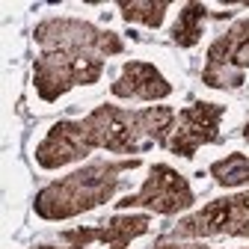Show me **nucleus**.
Masks as SVG:
<instances>
[{
  "label": "nucleus",
  "instance_id": "20e7f679",
  "mask_svg": "<svg viewBox=\"0 0 249 249\" xmlns=\"http://www.w3.org/2000/svg\"><path fill=\"white\" fill-rule=\"evenodd\" d=\"M175 240H208V237H243L249 240V190L220 196L205 208L181 216L172 229Z\"/></svg>",
  "mask_w": 249,
  "mask_h": 249
},
{
  "label": "nucleus",
  "instance_id": "423d86ee",
  "mask_svg": "<svg viewBox=\"0 0 249 249\" xmlns=\"http://www.w3.org/2000/svg\"><path fill=\"white\" fill-rule=\"evenodd\" d=\"M246 69H249V18H240L208 48L202 83L211 89H237L246 80Z\"/></svg>",
  "mask_w": 249,
  "mask_h": 249
},
{
  "label": "nucleus",
  "instance_id": "f03ea898",
  "mask_svg": "<svg viewBox=\"0 0 249 249\" xmlns=\"http://www.w3.org/2000/svg\"><path fill=\"white\" fill-rule=\"evenodd\" d=\"M178 113L172 107H145V110H124L116 104H101L86 119H80L83 134L95 148L110 154H142L151 145H166Z\"/></svg>",
  "mask_w": 249,
  "mask_h": 249
},
{
  "label": "nucleus",
  "instance_id": "9b49d317",
  "mask_svg": "<svg viewBox=\"0 0 249 249\" xmlns=\"http://www.w3.org/2000/svg\"><path fill=\"white\" fill-rule=\"evenodd\" d=\"M110 92L122 101H160L172 95V83L145 59H131L122 66Z\"/></svg>",
  "mask_w": 249,
  "mask_h": 249
},
{
  "label": "nucleus",
  "instance_id": "f257e3e1",
  "mask_svg": "<svg viewBox=\"0 0 249 249\" xmlns=\"http://www.w3.org/2000/svg\"><path fill=\"white\" fill-rule=\"evenodd\" d=\"M140 166H142L140 158L86 163V166L74 169L71 175L42 187L33 199V211H36V216H42L48 223L80 216V213L98 208V205H107L116 196V190L124 184L122 175L131 172V169H140Z\"/></svg>",
  "mask_w": 249,
  "mask_h": 249
},
{
  "label": "nucleus",
  "instance_id": "9d476101",
  "mask_svg": "<svg viewBox=\"0 0 249 249\" xmlns=\"http://www.w3.org/2000/svg\"><path fill=\"white\" fill-rule=\"evenodd\" d=\"M89 154H92V145L83 134L80 119H62L51 124L48 137L36 145V163L42 169H59L66 163L89 158Z\"/></svg>",
  "mask_w": 249,
  "mask_h": 249
},
{
  "label": "nucleus",
  "instance_id": "f8f14e48",
  "mask_svg": "<svg viewBox=\"0 0 249 249\" xmlns=\"http://www.w3.org/2000/svg\"><path fill=\"white\" fill-rule=\"evenodd\" d=\"M211 12H208L205 3H184L178 21L169 30L172 45H178V48H196L199 39H202V27H205V18Z\"/></svg>",
  "mask_w": 249,
  "mask_h": 249
},
{
  "label": "nucleus",
  "instance_id": "2eb2a0df",
  "mask_svg": "<svg viewBox=\"0 0 249 249\" xmlns=\"http://www.w3.org/2000/svg\"><path fill=\"white\" fill-rule=\"evenodd\" d=\"M151 249H211L205 243H190V240H175V237H160Z\"/></svg>",
  "mask_w": 249,
  "mask_h": 249
},
{
  "label": "nucleus",
  "instance_id": "7ed1b4c3",
  "mask_svg": "<svg viewBox=\"0 0 249 249\" xmlns=\"http://www.w3.org/2000/svg\"><path fill=\"white\" fill-rule=\"evenodd\" d=\"M104 74V56L80 51H42L33 62V89L42 101H56L74 86H92Z\"/></svg>",
  "mask_w": 249,
  "mask_h": 249
},
{
  "label": "nucleus",
  "instance_id": "6e6552de",
  "mask_svg": "<svg viewBox=\"0 0 249 249\" xmlns=\"http://www.w3.org/2000/svg\"><path fill=\"white\" fill-rule=\"evenodd\" d=\"M226 116L223 104H211V101H193L190 107H184L178 113V122L166 140L163 148H169L172 154L184 160H193V154L208 145V142H223L220 134V122Z\"/></svg>",
  "mask_w": 249,
  "mask_h": 249
},
{
  "label": "nucleus",
  "instance_id": "0eeeda50",
  "mask_svg": "<svg viewBox=\"0 0 249 249\" xmlns=\"http://www.w3.org/2000/svg\"><path fill=\"white\" fill-rule=\"evenodd\" d=\"M196 202V193L190 181H187L178 169H172L169 163H154L148 169V178L142 181V187L137 193L119 199V211H134V208H148L160 216H172L181 213Z\"/></svg>",
  "mask_w": 249,
  "mask_h": 249
},
{
  "label": "nucleus",
  "instance_id": "4468645a",
  "mask_svg": "<svg viewBox=\"0 0 249 249\" xmlns=\"http://www.w3.org/2000/svg\"><path fill=\"white\" fill-rule=\"evenodd\" d=\"M211 178L220 187H249V158L246 154H229L208 166Z\"/></svg>",
  "mask_w": 249,
  "mask_h": 249
},
{
  "label": "nucleus",
  "instance_id": "f3484780",
  "mask_svg": "<svg viewBox=\"0 0 249 249\" xmlns=\"http://www.w3.org/2000/svg\"><path fill=\"white\" fill-rule=\"evenodd\" d=\"M243 140H246V142H249V122H246V124H243Z\"/></svg>",
  "mask_w": 249,
  "mask_h": 249
},
{
  "label": "nucleus",
  "instance_id": "1a4fd4ad",
  "mask_svg": "<svg viewBox=\"0 0 249 249\" xmlns=\"http://www.w3.org/2000/svg\"><path fill=\"white\" fill-rule=\"evenodd\" d=\"M151 229V216L148 213H119L110 216L101 226H77L66 229L59 234V243L66 249H128L134 237H142Z\"/></svg>",
  "mask_w": 249,
  "mask_h": 249
},
{
  "label": "nucleus",
  "instance_id": "ddd939ff",
  "mask_svg": "<svg viewBox=\"0 0 249 249\" xmlns=\"http://www.w3.org/2000/svg\"><path fill=\"white\" fill-rule=\"evenodd\" d=\"M116 6L128 24H142V27L158 30L169 9V0H119Z\"/></svg>",
  "mask_w": 249,
  "mask_h": 249
},
{
  "label": "nucleus",
  "instance_id": "dca6fc26",
  "mask_svg": "<svg viewBox=\"0 0 249 249\" xmlns=\"http://www.w3.org/2000/svg\"><path fill=\"white\" fill-rule=\"evenodd\" d=\"M33 249H66L62 243H39V246H33Z\"/></svg>",
  "mask_w": 249,
  "mask_h": 249
},
{
  "label": "nucleus",
  "instance_id": "39448f33",
  "mask_svg": "<svg viewBox=\"0 0 249 249\" xmlns=\"http://www.w3.org/2000/svg\"><path fill=\"white\" fill-rule=\"evenodd\" d=\"M33 39L42 51H80L104 59L124 51L119 33L95 27L83 18H48L33 30Z\"/></svg>",
  "mask_w": 249,
  "mask_h": 249
}]
</instances>
